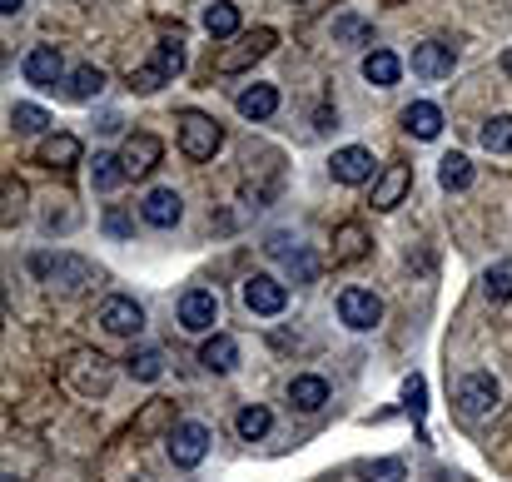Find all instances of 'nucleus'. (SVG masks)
<instances>
[{"label":"nucleus","instance_id":"obj_1","mask_svg":"<svg viewBox=\"0 0 512 482\" xmlns=\"http://www.w3.org/2000/svg\"><path fill=\"white\" fill-rule=\"evenodd\" d=\"M25 269H30L45 289H60V294H75V289H85V284L95 279L90 259L65 254V249H55V254H30V259H25Z\"/></svg>","mask_w":512,"mask_h":482},{"label":"nucleus","instance_id":"obj_2","mask_svg":"<svg viewBox=\"0 0 512 482\" xmlns=\"http://www.w3.org/2000/svg\"><path fill=\"white\" fill-rule=\"evenodd\" d=\"M179 150L189 160H214L224 150V125L214 115H204V110H184L179 115Z\"/></svg>","mask_w":512,"mask_h":482},{"label":"nucleus","instance_id":"obj_3","mask_svg":"<svg viewBox=\"0 0 512 482\" xmlns=\"http://www.w3.org/2000/svg\"><path fill=\"white\" fill-rule=\"evenodd\" d=\"M65 383H70L80 398H105V393H110V383H115L110 358H100V353H90V348L70 353V363H65Z\"/></svg>","mask_w":512,"mask_h":482},{"label":"nucleus","instance_id":"obj_4","mask_svg":"<svg viewBox=\"0 0 512 482\" xmlns=\"http://www.w3.org/2000/svg\"><path fill=\"white\" fill-rule=\"evenodd\" d=\"M209 428L204 423H194V418H184V423H174L170 438H165V453H170L174 468H199L204 463V453H209Z\"/></svg>","mask_w":512,"mask_h":482},{"label":"nucleus","instance_id":"obj_5","mask_svg":"<svg viewBox=\"0 0 512 482\" xmlns=\"http://www.w3.org/2000/svg\"><path fill=\"white\" fill-rule=\"evenodd\" d=\"M498 403H503V388H498L493 373H463L458 378V408L468 418H488V413H498Z\"/></svg>","mask_w":512,"mask_h":482},{"label":"nucleus","instance_id":"obj_6","mask_svg":"<svg viewBox=\"0 0 512 482\" xmlns=\"http://www.w3.org/2000/svg\"><path fill=\"white\" fill-rule=\"evenodd\" d=\"M239 294H244V309L259 314V319H274V314L289 309V289H284L274 274H254V279H244Z\"/></svg>","mask_w":512,"mask_h":482},{"label":"nucleus","instance_id":"obj_7","mask_svg":"<svg viewBox=\"0 0 512 482\" xmlns=\"http://www.w3.org/2000/svg\"><path fill=\"white\" fill-rule=\"evenodd\" d=\"M274 40H279V35H274L269 25H259V30H249V35H239V45L219 55V70H224V75H239V70H249L254 60H264V55L274 50Z\"/></svg>","mask_w":512,"mask_h":482},{"label":"nucleus","instance_id":"obj_8","mask_svg":"<svg viewBox=\"0 0 512 482\" xmlns=\"http://www.w3.org/2000/svg\"><path fill=\"white\" fill-rule=\"evenodd\" d=\"M339 319L348 323L353 333H368V328H378V319H383V299H378L373 289H343Z\"/></svg>","mask_w":512,"mask_h":482},{"label":"nucleus","instance_id":"obj_9","mask_svg":"<svg viewBox=\"0 0 512 482\" xmlns=\"http://www.w3.org/2000/svg\"><path fill=\"white\" fill-rule=\"evenodd\" d=\"M214 323H219L214 289H189V294L179 299V328H184V333H214Z\"/></svg>","mask_w":512,"mask_h":482},{"label":"nucleus","instance_id":"obj_10","mask_svg":"<svg viewBox=\"0 0 512 482\" xmlns=\"http://www.w3.org/2000/svg\"><path fill=\"white\" fill-rule=\"evenodd\" d=\"M100 328H105V333H115V338H135V333L145 328V309H140L135 299L115 294V299H105V304H100Z\"/></svg>","mask_w":512,"mask_h":482},{"label":"nucleus","instance_id":"obj_11","mask_svg":"<svg viewBox=\"0 0 512 482\" xmlns=\"http://www.w3.org/2000/svg\"><path fill=\"white\" fill-rule=\"evenodd\" d=\"M453 65H458V50L453 45H443V40L413 45V75L418 80H443V75H453Z\"/></svg>","mask_w":512,"mask_h":482},{"label":"nucleus","instance_id":"obj_12","mask_svg":"<svg viewBox=\"0 0 512 482\" xmlns=\"http://www.w3.org/2000/svg\"><path fill=\"white\" fill-rule=\"evenodd\" d=\"M140 214H145V224H155V229H174V224L184 219V199H179V189L160 184V189H150V194L140 199Z\"/></svg>","mask_w":512,"mask_h":482},{"label":"nucleus","instance_id":"obj_13","mask_svg":"<svg viewBox=\"0 0 512 482\" xmlns=\"http://www.w3.org/2000/svg\"><path fill=\"white\" fill-rule=\"evenodd\" d=\"M165 155V145L155 140V135H130L125 140V150H120V164H125V179H145L155 164Z\"/></svg>","mask_w":512,"mask_h":482},{"label":"nucleus","instance_id":"obj_14","mask_svg":"<svg viewBox=\"0 0 512 482\" xmlns=\"http://www.w3.org/2000/svg\"><path fill=\"white\" fill-rule=\"evenodd\" d=\"M408 189H413V169H408V164H388V169L373 179V209H383V214L398 209Z\"/></svg>","mask_w":512,"mask_h":482},{"label":"nucleus","instance_id":"obj_15","mask_svg":"<svg viewBox=\"0 0 512 482\" xmlns=\"http://www.w3.org/2000/svg\"><path fill=\"white\" fill-rule=\"evenodd\" d=\"M373 150H363V145H343L339 155L329 160V174L339 179V184H368L373 179Z\"/></svg>","mask_w":512,"mask_h":482},{"label":"nucleus","instance_id":"obj_16","mask_svg":"<svg viewBox=\"0 0 512 482\" xmlns=\"http://www.w3.org/2000/svg\"><path fill=\"white\" fill-rule=\"evenodd\" d=\"M20 70H25L30 85H60V80H65V55H60L55 45H35Z\"/></svg>","mask_w":512,"mask_h":482},{"label":"nucleus","instance_id":"obj_17","mask_svg":"<svg viewBox=\"0 0 512 482\" xmlns=\"http://www.w3.org/2000/svg\"><path fill=\"white\" fill-rule=\"evenodd\" d=\"M199 363H204L209 373H234V368H239V343H234L229 333H209V338L199 343Z\"/></svg>","mask_w":512,"mask_h":482},{"label":"nucleus","instance_id":"obj_18","mask_svg":"<svg viewBox=\"0 0 512 482\" xmlns=\"http://www.w3.org/2000/svg\"><path fill=\"white\" fill-rule=\"evenodd\" d=\"M403 130L418 135V140H438V135H443V110L428 105V100H413V105L403 110Z\"/></svg>","mask_w":512,"mask_h":482},{"label":"nucleus","instance_id":"obj_19","mask_svg":"<svg viewBox=\"0 0 512 482\" xmlns=\"http://www.w3.org/2000/svg\"><path fill=\"white\" fill-rule=\"evenodd\" d=\"M289 403H294L299 413H319V408L329 403V383H324L319 373H299V378L289 383Z\"/></svg>","mask_w":512,"mask_h":482},{"label":"nucleus","instance_id":"obj_20","mask_svg":"<svg viewBox=\"0 0 512 482\" xmlns=\"http://www.w3.org/2000/svg\"><path fill=\"white\" fill-rule=\"evenodd\" d=\"M398 75H403V60H398L393 50H368V55H363V80H368V85L388 90V85H398Z\"/></svg>","mask_w":512,"mask_h":482},{"label":"nucleus","instance_id":"obj_21","mask_svg":"<svg viewBox=\"0 0 512 482\" xmlns=\"http://www.w3.org/2000/svg\"><path fill=\"white\" fill-rule=\"evenodd\" d=\"M234 105H239L244 120H269V115L279 110V90H274V85H249Z\"/></svg>","mask_w":512,"mask_h":482},{"label":"nucleus","instance_id":"obj_22","mask_svg":"<svg viewBox=\"0 0 512 482\" xmlns=\"http://www.w3.org/2000/svg\"><path fill=\"white\" fill-rule=\"evenodd\" d=\"M100 90H105V70H95V65H80V70H70V80H65V95H70L75 105H90Z\"/></svg>","mask_w":512,"mask_h":482},{"label":"nucleus","instance_id":"obj_23","mask_svg":"<svg viewBox=\"0 0 512 482\" xmlns=\"http://www.w3.org/2000/svg\"><path fill=\"white\" fill-rule=\"evenodd\" d=\"M204 30H209L214 40L239 35V5H234V0H214V5L204 10Z\"/></svg>","mask_w":512,"mask_h":482},{"label":"nucleus","instance_id":"obj_24","mask_svg":"<svg viewBox=\"0 0 512 482\" xmlns=\"http://www.w3.org/2000/svg\"><path fill=\"white\" fill-rule=\"evenodd\" d=\"M363 254H368V234H363L358 224H339V229H334V259H339V264H358Z\"/></svg>","mask_w":512,"mask_h":482},{"label":"nucleus","instance_id":"obj_25","mask_svg":"<svg viewBox=\"0 0 512 482\" xmlns=\"http://www.w3.org/2000/svg\"><path fill=\"white\" fill-rule=\"evenodd\" d=\"M75 160H80V140L75 135H50L40 145V164H50V169H70Z\"/></svg>","mask_w":512,"mask_h":482},{"label":"nucleus","instance_id":"obj_26","mask_svg":"<svg viewBox=\"0 0 512 482\" xmlns=\"http://www.w3.org/2000/svg\"><path fill=\"white\" fill-rule=\"evenodd\" d=\"M234 428H239V438H244V443H259V438L274 428V413H269V408H259V403H249V408H239Z\"/></svg>","mask_w":512,"mask_h":482},{"label":"nucleus","instance_id":"obj_27","mask_svg":"<svg viewBox=\"0 0 512 482\" xmlns=\"http://www.w3.org/2000/svg\"><path fill=\"white\" fill-rule=\"evenodd\" d=\"M478 140H483L488 155H512V115H493V120L478 130Z\"/></svg>","mask_w":512,"mask_h":482},{"label":"nucleus","instance_id":"obj_28","mask_svg":"<svg viewBox=\"0 0 512 482\" xmlns=\"http://www.w3.org/2000/svg\"><path fill=\"white\" fill-rule=\"evenodd\" d=\"M438 179H443V189H468L473 184V160L468 155H443L438 160Z\"/></svg>","mask_w":512,"mask_h":482},{"label":"nucleus","instance_id":"obj_29","mask_svg":"<svg viewBox=\"0 0 512 482\" xmlns=\"http://www.w3.org/2000/svg\"><path fill=\"white\" fill-rule=\"evenodd\" d=\"M150 65H155V70H160L165 80H174V75L184 70V40H179V35H174V40H160V45H155V60H150Z\"/></svg>","mask_w":512,"mask_h":482},{"label":"nucleus","instance_id":"obj_30","mask_svg":"<svg viewBox=\"0 0 512 482\" xmlns=\"http://www.w3.org/2000/svg\"><path fill=\"white\" fill-rule=\"evenodd\" d=\"M10 125L20 130V135H40V130H50V115L40 110V105H10Z\"/></svg>","mask_w":512,"mask_h":482},{"label":"nucleus","instance_id":"obj_31","mask_svg":"<svg viewBox=\"0 0 512 482\" xmlns=\"http://www.w3.org/2000/svg\"><path fill=\"white\" fill-rule=\"evenodd\" d=\"M130 373H135L140 383H155V378L165 373V353H160V348H135V353H130Z\"/></svg>","mask_w":512,"mask_h":482},{"label":"nucleus","instance_id":"obj_32","mask_svg":"<svg viewBox=\"0 0 512 482\" xmlns=\"http://www.w3.org/2000/svg\"><path fill=\"white\" fill-rule=\"evenodd\" d=\"M334 40H339V45H368V40H373V25H368L363 15H339V20H334Z\"/></svg>","mask_w":512,"mask_h":482},{"label":"nucleus","instance_id":"obj_33","mask_svg":"<svg viewBox=\"0 0 512 482\" xmlns=\"http://www.w3.org/2000/svg\"><path fill=\"white\" fill-rule=\"evenodd\" d=\"M483 294H488L493 304L512 299V259H503V264H493V269H488V279H483Z\"/></svg>","mask_w":512,"mask_h":482},{"label":"nucleus","instance_id":"obj_34","mask_svg":"<svg viewBox=\"0 0 512 482\" xmlns=\"http://www.w3.org/2000/svg\"><path fill=\"white\" fill-rule=\"evenodd\" d=\"M284 269H289V284H314V279H319V259H314L309 249H294V254L284 259Z\"/></svg>","mask_w":512,"mask_h":482},{"label":"nucleus","instance_id":"obj_35","mask_svg":"<svg viewBox=\"0 0 512 482\" xmlns=\"http://www.w3.org/2000/svg\"><path fill=\"white\" fill-rule=\"evenodd\" d=\"M90 179H95V189H115V184L125 179V164H120V155H95V164H90Z\"/></svg>","mask_w":512,"mask_h":482},{"label":"nucleus","instance_id":"obj_36","mask_svg":"<svg viewBox=\"0 0 512 482\" xmlns=\"http://www.w3.org/2000/svg\"><path fill=\"white\" fill-rule=\"evenodd\" d=\"M368 482H408V468H403L398 458H378V463L368 468Z\"/></svg>","mask_w":512,"mask_h":482},{"label":"nucleus","instance_id":"obj_37","mask_svg":"<svg viewBox=\"0 0 512 482\" xmlns=\"http://www.w3.org/2000/svg\"><path fill=\"white\" fill-rule=\"evenodd\" d=\"M160 85H170L155 65H145V70H130V90H140V95H150V90H160Z\"/></svg>","mask_w":512,"mask_h":482},{"label":"nucleus","instance_id":"obj_38","mask_svg":"<svg viewBox=\"0 0 512 482\" xmlns=\"http://www.w3.org/2000/svg\"><path fill=\"white\" fill-rule=\"evenodd\" d=\"M20 199H25V189L5 179V224H10V219H20Z\"/></svg>","mask_w":512,"mask_h":482},{"label":"nucleus","instance_id":"obj_39","mask_svg":"<svg viewBox=\"0 0 512 482\" xmlns=\"http://www.w3.org/2000/svg\"><path fill=\"white\" fill-rule=\"evenodd\" d=\"M105 229H110L115 239H125L135 224H130V214H125V209H110V214H105Z\"/></svg>","mask_w":512,"mask_h":482},{"label":"nucleus","instance_id":"obj_40","mask_svg":"<svg viewBox=\"0 0 512 482\" xmlns=\"http://www.w3.org/2000/svg\"><path fill=\"white\" fill-rule=\"evenodd\" d=\"M403 398H408L413 408H423V378H408V383H403Z\"/></svg>","mask_w":512,"mask_h":482},{"label":"nucleus","instance_id":"obj_41","mask_svg":"<svg viewBox=\"0 0 512 482\" xmlns=\"http://www.w3.org/2000/svg\"><path fill=\"white\" fill-rule=\"evenodd\" d=\"M0 10H5V15H20V10H25V0H0Z\"/></svg>","mask_w":512,"mask_h":482},{"label":"nucleus","instance_id":"obj_42","mask_svg":"<svg viewBox=\"0 0 512 482\" xmlns=\"http://www.w3.org/2000/svg\"><path fill=\"white\" fill-rule=\"evenodd\" d=\"M383 5H403V0H383Z\"/></svg>","mask_w":512,"mask_h":482},{"label":"nucleus","instance_id":"obj_43","mask_svg":"<svg viewBox=\"0 0 512 482\" xmlns=\"http://www.w3.org/2000/svg\"><path fill=\"white\" fill-rule=\"evenodd\" d=\"M508 70H512V55H508Z\"/></svg>","mask_w":512,"mask_h":482},{"label":"nucleus","instance_id":"obj_44","mask_svg":"<svg viewBox=\"0 0 512 482\" xmlns=\"http://www.w3.org/2000/svg\"><path fill=\"white\" fill-rule=\"evenodd\" d=\"M5 482H15V478H5Z\"/></svg>","mask_w":512,"mask_h":482},{"label":"nucleus","instance_id":"obj_45","mask_svg":"<svg viewBox=\"0 0 512 482\" xmlns=\"http://www.w3.org/2000/svg\"><path fill=\"white\" fill-rule=\"evenodd\" d=\"M438 482H448V478H438Z\"/></svg>","mask_w":512,"mask_h":482}]
</instances>
